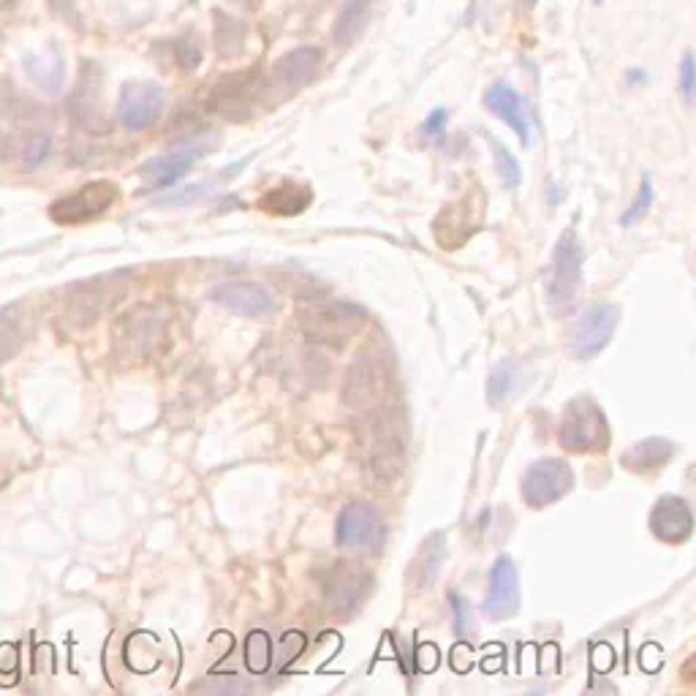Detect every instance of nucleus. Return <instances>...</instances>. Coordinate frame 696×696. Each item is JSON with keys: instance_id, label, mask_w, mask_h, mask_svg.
<instances>
[{"instance_id": "obj_38", "label": "nucleus", "mask_w": 696, "mask_h": 696, "mask_svg": "<svg viewBox=\"0 0 696 696\" xmlns=\"http://www.w3.org/2000/svg\"><path fill=\"white\" fill-rule=\"evenodd\" d=\"M471 661H473V656H471V647L468 645H457L455 650H452V667L460 669V672L471 669Z\"/></svg>"}, {"instance_id": "obj_4", "label": "nucleus", "mask_w": 696, "mask_h": 696, "mask_svg": "<svg viewBox=\"0 0 696 696\" xmlns=\"http://www.w3.org/2000/svg\"><path fill=\"white\" fill-rule=\"evenodd\" d=\"M582 262H585V251H582L580 237L574 229H566L553 251V267H549L547 280V305L555 316H566L574 307L582 283Z\"/></svg>"}, {"instance_id": "obj_22", "label": "nucleus", "mask_w": 696, "mask_h": 696, "mask_svg": "<svg viewBox=\"0 0 696 696\" xmlns=\"http://www.w3.org/2000/svg\"><path fill=\"white\" fill-rule=\"evenodd\" d=\"M311 188L296 186V182H283V186L273 188L258 199V207L264 213L275 215V218H289V215H300L302 210L311 204Z\"/></svg>"}, {"instance_id": "obj_25", "label": "nucleus", "mask_w": 696, "mask_h": 696, "mask_svg": "<svg viewBox=\"0 0 696 696\" xmlns=\"http://www.w3.org/2000/svg\"><path fill=\"white\" fill-rule=\"evenodd\" d=\"M23 327L25 321L20 307H7V311H0V363L12 357L20 345H23Z\"/></svg>"}, {"instance_id": "obj_1", "label": "nucleus", "mask_w": 696, "mask_h": 696, "mask_svg": "<svg viewBox=\"0 0 696 696\" xmlns=\"http://www.w3.org/2000/svg\"><path fill=\"white\" fill-rule=\"evenodd\" d=\"M296 321L307 340L327 349H343L365 327V311L354 302L305 300L296 307Z\"/></svg>"}, {"instance_id": "obj_17", "label": "nucleus", "mask_w": 696, "mask_h": 696, "mask_svg": "<svg viewBox=\"0 0 696 696\" xmlns=\"http://www.w3.org/2000/svg\"><path fill=\"white\" fill-rule=\"evenodd\" d=\"M484 106L493 112L495 117H501L504 123H509L511 131L517 134L522 144H531V123H528V110L522 96L511 88L509 83H495L493 88H488L484 93Z\"/></svg>"}, {"instance_id": "obj_16", "label": "nucleus", "mask_w": 696, "mask_h": 696, "mask_svg": "<svg viewBox=\"0 0 696 696\" xmlns=\"http://www.w3.org/2000/svg\"><path fill=\"white\" fill-rule=\"evenodd\" d=\"M650 533L663 544H683L694 533V515L680 495H661L650 509Z\"/></svg>"}, {"instance_id": "obj_33", "label": "nucleus", "mask_w": 696, "mask_h": 696, "mask_svg": "<svg viewBox=\"0 0 696 696\" xmlns=\"http://www.w3.org/2000/svg\"><path fill=\"white\" fill-rule=\"evenodd\" d=\"M678 77H680V93H683V99L691 104V101H694V55H691V52H685L683 61H680Z\"/></svg>"}, {"instance_id": "obj_15", "label": "nucleus", "mask_w": 696, "mask_h": 696, "mask_svg": "<svg viewBox=\"0 0 696 696\" xmlns=\"http://www.w3.org/2000/svg\"><path fill=\"white\" fill-rule=\"evenodd\" d=\"M213 148L215 139H197V142L180 144V148L169 150V153L150 159L148 164L139 169V175H142V180H148L150 186L166 188L180 180L182 175H188V169H191L199 159H204Z\"/></svg>"}, {"instance_id": "obj_3", "label": "nucleus", "mask_w": 696, "mask_h": 696, "mask_svg": "<svg viewBox=\"0 0 696 696\" xmlns=\"http://www.w3.org/2000/svg\"><path fill=\"white\" fill-rule=\"evenodd\" d=\"M558 441L566 452H574V455H596V452L609 450L612 430H609L602 406L587 395L566 403L558 425Z\"/></svg>"}, {"instance_id": "obj_8", "label": "nucleus", "mask_w": 696, "mask_h": 696, "mask_svg": "<svg viewBox=\"0 0 696 696\" xmlns=\"http://www.w3.org/2000/svg\"><path fill=\"white\" fill-rule=\"evenodd\" d=\"M166 96L164 88L153 79H134L126 83L117 99V121L126 131H144L155 126L164 115Z\"/></svg>"}, {"instance_id": "obj_12", "label": "nucleus", "mask_w": 696, "mask_h": 696, "mask_svg": "<svg viewBox=\"0 0 696 696\" xmlns=\"http://www.w3.org/2000/svg\"><path fill=\"white\" fill-rule=\"evenodd\" d=\"M615 327H618V307L609 302H596L587 307L574 324L571 332L569 349L577 359H593L607 349V343L612 340Z\"/></svg>"}, {"instance_id": "obj_27", "label": "nucleus", "mask_w": 696, "mask_h": 696, "mask_svg": "<svg viewBox=\"0 0 696 696\" xmlns=\"http://www.w3.org/2000/svg\"><path fill=\"white\" fill-rule=\"evenodd\" d=\"M269 658H273V653H269V636L264 634V631H251V634H248V640H245V663H248V669H251L253 674L267 672Z\"/></svg>"}, {"instance_id": "obj_18", "label": "nucleus", "mask_w": 696, "mask_h": 696, "mask_svg": "<svg viewBox=\"0 0 696 696\" xmlns=\"http://www.w3.org/2000/svg\"><path fill=\"white\" fill-rule=\"evenodd\" d=\"M376 0H343L338 17L332 25V45L340 50L357 45L365 36L370 25V14H374Z\"/></svg>"}, {"instance_id": "obj_39", "label": "nucleus", "mask_w": 696, "mask_h": 696, "mask_svg": "<svg viewBox=\"0 0 696 696\" xmlns=\"http://www.w3.org/2000/svg\"><path fill=\"white\" fill-rule=\"evenodd\" d=\"M3 148H7V142H3V137H0V153H3Z\"/></svg>"}, {"instance_id": "obj_35", "label": "nucleus", "mask_w": 696, "mask_h": 696, "mask_svg": "<svg viewBox=\"0 0 696 696\" xmlns=\"http://www.w3.org/2000/svg\"><path fill=\"white\" fill-rule=\"evenodd\" d=\"M439 667V647L430 645V642H425V645H419L417 650V669L419 672H433V669Z\"/></svg>"}, {"instance_id": "obj_31", "label": "nucleus", "mask_w": 696, "mask_h": 696, "mask_svg": "<svg viewBox=\"0 0 696 696\" xmlns=\"http://www.w3.org/2000/svg\"><path fill=\"white\" fill-rule=\"evenodd\" d=\"M175 50L182 68H197L202 63V41H199V36H182Z\"/></svg>"}, {"instance_id": "obj_34", "label": "nucleus", "mask_w": 696, "mask_h": 696, "mask_svg": "<svg viewBox=\"0 0 696 696\" xmlns=\"http://www.w3.org/2000/svg\"><path fill=\"white\" fill-rule=\"evenodd\" d=\"M450 604L452 609H455L457 634H468V629H471V609H468L466 596H460V593H450Z\"/></svg>"}, {"instance_id": "obj_20", "label": "nucleus", "mask_w": 696, "mask_h": 696, "mask_svg": "<svg viewBox=\"0 0 696 696\" xmlns=\"http://www.w3.org/2000/svg\"><path fill=\"white\" fill-rule=\"evenodd\" d=\"M25 72L28 77L39 85L47 93H58L63 88V79H66V66H63V55L55 45H47L41 50L25 52L23 58Z\"/></svg>"}, {"instance_id": "obj_14", "label": "nucleus", "mask_w": 696, "mask_h": 696, "mask_svg": "<svg viewBox=\"0 0 696 696\" xmlns=\"http://www.w3.org/2000/svg\"><path fill=\"white\" fill-rule=\"evenodd\" d=\"M213 300L226 311L248 318H269L280 311V302L275 300L273 291L251 280H226L213 291Z\"/></svg>"}, {"instance_id": "obj_40", "label": "nucleus", "mask_w": 696, "mask_h": 696, "mask_svg": "<svg viewBox=\"0 0 696 696\" xmlns=\"http://www.w3.org/2000/svg\"><path fill=\"white\" fill-rule=\"evenodd\" d=\"M596 3H602V0H596Z\"/></svg>"}, {"instance_id": "obj_6", "label": "nucleus", "mask_w": 696, "mask_h": 696, "mask_svg": "<svg viewBox=\"0 0 696 696\" xmlns=\"http://www.w3.org/2000/svg\"><path fill=\"white\" fill-rule=\"evenodd\" d=\"M264 101V83L256 68L242 74H229L220 83H215L210 93V110L224 115L226 121H248L258 112Z\"/></svg>"}, {"instance_id": "obj_11", "label": "nucleus", "mask_w": 696, "mask_h": 696, "mask_svg": "<svg viewBox=\"0 0 696 696\" xmlns=\"http://www.w3.org/2000/svg\"><path fill=\"white\" fill-rule=\"evenodd\" d=\"M324 52L318 47H296L280 55L275 61L273 74H269V88L280 96V99H291L307 85H313L321 74Z\"/></svg>"}, {"instance_id": "obj_5", "label": "nucleus", "mask_w": 696, "mask_h": 696, "mask_svg": "<svg viewBox=\"0 0 696 696\" xmlns=\"http://www.w3.org/2000/svg\"><path fill=\"white\" fill-rule=\"evenodd\" d=\"M390 395V368L384 359L363 354L345 370L343 379V403L352 412L368 414L379 408Z\"/></svg>"}, {"instance_id": "obj_32", "label": "nucleus", "mask_w": 696, "mask_h": 696, "mask_svg": "<svg viewBox=\"0 0 696 696\" xmlns=\"http://www.w3.org/2000/svg\"><path fill=\"white\" fill-rule=\"evenodd\" d=\"M302 650H305V636H302L300 631L283 634V640H280V669H286L291 661H296Z\"/></svg>"}, {"instance_id": "obj_9", "label": "nucleus", "mask_w": 696, "mask_h": 696, "mask_svg": "<svg viewBox=\"0 0 696 696\" xmlns=\"http://www.w3.org/2000/svg\"><path fill=\"white\" fill-rule=\"evenodd\" d=\"M334 542L349 553H379L384 544V522L368 504H349L334 526Z\"/></svg>"}, {"instance_id": "obj_29", "label": "nucleus", "mask_w": 696, "mask_h": 696, "mask_svg": "<svg viewBox=\"0 0 696 696\" xmlns=\"http://www.w3.org/2000/svg\"><path fill=\"white\" fill-rule=\"evenodd\" d=\"M248 161H242V164H235V166H229V169H224L220 172V177H213V180H204V182H199V186H191V188H186V191H180L177 193L175 199H169V202H175V204H186V202H193V199H199L202 197V193H207V191H215V188H220L224 186V182H229L231 177V172L235 169H242V166H245Z\"/></svg>"}, {"instance_id": "obj_7", "label": "nucleus", "mask_w": 696, "mask_h": 696, "mask_svg": "<svg viewBox=\"0 0 696 696\" xmlns=\"http://www.w3.org/2000/svg\"><path fill=\"white\" fill-rule=\"evenodd\" d=\"M520 490L522 501L531 509H544V506L558 504L564 495L574 490V471L560 457H544V460L528 466V471L522 473Z\"/></svg>"}, {"instance_id": "obj_13", "label": "nucleus", "mask_w": 696, "mask_h": 696, "mask_svg": "<svg viewBox=\"0 0 696 696\" xmlns=\"http://www.w3.org/2000/svg\"><path fill=\"white\" fill-rule=\"evenodd\" d=\"M517 612H520V574L509 555H498L490 569L482 615L490 620H509Z\"/></svg>"}, {"instance_id": "obj_23", "label": "nucleus", "mask_w": 696, "mask_h": 696, "mask_svg": "<svg viewBox=\"0 0 696 696\" xmlns=\"http://www.w3.org/2000/svg\"><path fill=\"white\" fill-rule=\"evenodd\" d=\"M446 564V536L444 533H433L428 542L419 549L417 560H414V577H417L419 587H430L441 577V569Z\"/></svg>"}, {"instance_id": "obj_19", "label": "nucleus", "mask_w": 696, "mask_h": 696, "mask_svg": "<svg viewBox=\"0 0 696 696\" xmlns=\"http://www.w3.org/2000/svg\"><path fill=\"white\" fill-rule=\"evenodd\" d=\"M365 587H368V577L363 574L354 566L340 564V569H334L327 580V598L332 604V609L338 615L352 612L359 604V598L365 596Z\"/></svg>"}, {"instance_id": "obj_24", "label": "nucleus", "mask_w": 696, "mask_h": 696, "mask_svg": "<svg viewBox=\"0 0 696 696\" xmlns=\"http://www.w3.org/2000/svg\"><path fill=\"white\" fill-rule=\"evenodd\" d=\"M215 20V50H218L220 58H235L240 55L242 47H245V23L231 14L213 12Z\"/></svg>"}, {"instance_id": "obj_21", "label": "nucleus", "mask_w": 696, "mask_h": 696, "mask_svg": "<svg viewBox=\"0 0 696 696\" xmlns=\"http://www.w3.org/2000/svg\"><path fill=\"white\" fill-rule=\"evenodd\" d=\"M674 455V444L669 439H661V435H650V439L640 441L631 450L623 452L620 463L623 468L634 473H647V471H658L661 466H667Z\"/></svg>"}, {"instance_id": "obj_30", "label": "nucleus", "mask_w": 696, "mask_h": 696, "mask_svg": "<svg viewBox=\"0 0 696 696\" xmlns=\"http://www.w3.org/2000/svg\"><path fill=\"white\" fill-rule=\"evenodd\" d=\"M650 204H653V182H650V177H642L640 191H636V199L631 202V207L623 213L620 224H623V226L636 224V220H640L642 215H645L647 210H650Z\"/></svg>"}, {"instance_id": "obj_36", "label": "nucleus", "mask_w": 696, "mask_h": 696, "mask_svg": "<svg viewBox=\"0 0 696 696\" xmlns=\"http://www.w3.org/2000/svg\"><path fill=\"white\" fill-rule=\"evenodd\" d=\"M446 110H435L433 115L428 117V121H425V126H422V134L425 137H441V134H444V128H446Z\"/></svg>"}, {"instance_id": "obj_28", "label": "nucleus", "mask_w": 696, "mask_h": 696, "mask_svg": "<svg viewBox=\"0 0 696 696\" xmlns=\"http://www.w3.org/2000/svg\"><path fill=\"white\" fill-rule=\"evenodd\" d=\"M490 148H493L495 169H498L501 182H504L506 188H517V186H520L522 172H520V164H517L515 155H511L509 150H506L504 144L498 142V139H490Z\"/></svg>"}, {"instance_id": "obj_10", "label": "nucleus", "mask_w": 696, "mask_h": 696, "mask_svg": "<svg viewBox=\"0 0 696 696\" xmlns=\"http://www.w3.org/2000/svg\"><path fill=\"white\" fill-rule=\"evenodd\" d=\"M121 191H117L115 182L110 180H96L88 182V186L77 188L68 197H61L50 207V218L58 220V224H85V220H93L99 215H104L112 204L117 202Z\"/></svg>"}, {"instance_id": "obj_26", "label": "nucleus", "mask_w": 696, "mask_h": 696, "mask_svg": "<svg viewBox=\"0 0 696 696\" xmlns=\"http://www.w3.org/2000/svg\"><path fill=\"white\" fill-rule=\"evenodd\" d=\"M515 384H517L515 365H511L509 359H504V363L495 365V368L490 370V379H488V403L490 406H501V403L509 401V395L515 392Z\"/></svg>"}, {"instance_id": "obj_37", "label": "nucleus", "mask_w": 696, "mask_h": 696, "mask_svg": "<svg viewBox=\"0 0 696 696\" xmlns=\"http://www.w3.org/2000/svg\"><path fill=\"white\" fill-rule=\"evenodd\" d=\"M591 661H593V669H596V672H609V669H612V661H615L612 647L596 645V650H593Z\"/></svg>"}, {"instance_id": "obj_2", "label": "nucleus", "mask_w": 696, "mask_h": 696, "mask_svg": "<svg viewBox=\"0 0 696 696\" xmlns=\"http://www.w3.org/2000/svg\"><path fill=\"white\" fill-rule=\"evenodd\" d=\"M359 444H363L359 460H363L365 482L381 490L395 488L397 479L403 477V466H406V450L390 419H374L363 430Z\"/></svg>"}]
</instances>
